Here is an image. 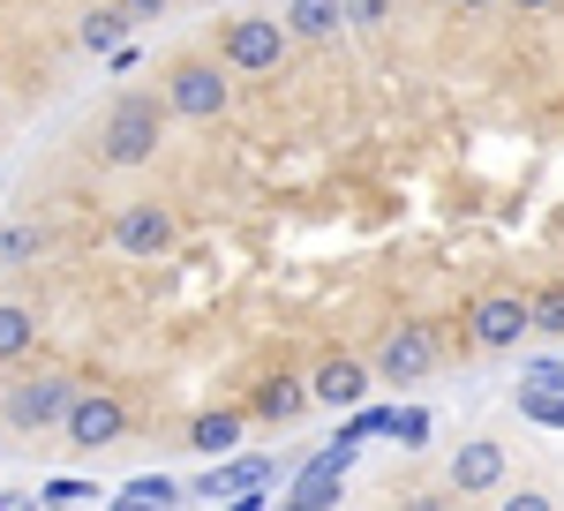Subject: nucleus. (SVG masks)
I'll list each match as a JSON object with an SVG mask.
<instances>
[{
    "instance_id": "nucleus-20",
    "label": "nucleus",
    "mask_w": 564,
    "mask_h": 511,
    "mask_svg": "<svg viewBox=\"0 0 564 511\" xmlns=\"http://www.w3.org/2000/svg\"><path fill=\"white\" fill-rule=\"evenodd\" d=\"M512 8H520V15H534V8H557V0H512Z\"/></svg>"
},
{
    "instance_id": "nucleus-19",
    "label": "nucleus",
    "mask_w": 564,
    "mask_h": 511,
    "mask_svg": "<svg viewBox=\"0 0 564 511\" xmlns=\"http://www.w3.org/2000/svg\"><path fill=\"white\" fill-rule=\"evenodd\" d=\"M39 241H45L39 226H8V241H0V249H8V256H31V249H39Z\"/></svg>"
},
{
    "instance_id": "nucleus-8",
    "label": "nucleus",
    "mask_w": 564,
    "mask_h": 511,
    "mask_svg": "<svg viewBox=\"0 0 564 511\" xmlns=\"http://www.w3.org/2000/svg\"><path fill=\"white\" fill-rule=\"evenodd\" d=\"M534 331V316H527V294H481L467 308V339L489 346V354H505V346H520Z\"/></svg>"
},
{
    "instance_id": "nucleus-10",
    "label": "nucleus",
    "mask_w": 564,
    "mask_h": 511,
    "mask_svg": "<svg viewBox=\"0 0 564 511\" xmlns=\"http://www.w3.org/2000/svg\"><path fill=\"white\" fill-rule=\"evenodd\" d=\"M444 474H452L459 497H489V489H505V444H497V436H467Z\"/></svg>"
},
{
    "instance_id": "nucleus-4",
    "label": "nucleus",
    "mask_w": 564,
    "mask_h": 511,
    "mask_svg": "<svg viewBox=\"0 0 564 511\" xmlns=\"http://www.w3.org/2000/svg\"><path fill=\"white\" fill-rule=\"evenodd\" d=\"M68 399H76V377L39 369V377H23V383H8V391H0V422L23 428V436H39V428H61Z\"/></svg>"
},
{
    "instance_id": "nucleus-13",
    "label": "nucleus",
    "mask_w": 564,
    "mask_h": 511,
    "mask_svg": "<svg viewBox=\"0 0 564 511\" xmlns=\"http://www.w3.org/2000/svg\"><path fill=\"white\" fill-rule=\"evenodd\" d=\"M121 31H129L121 0H98V8H84V15H76V39H84V53H113V45H121Z\"/></svg>"
},
{
    "instance_id": "nucleus-22",
    "label": "nucleus",
    "mask_w": 564,
    "mask_h": 511,
    "mask_svg": "<svg viewBox=\"0 0 564 511\" xmlns=\"http://www.w3.org/2000/svg\"><path fill=\"white\" fill-rule=\"evenodd\" d=\"M204 8H218V0H204Z\"/></svg>"
},
{
    "instance_id": "nucleus-15",
    "label": "nucleus",
    "mask_w": 564,
    "mask_h": 511,
    "mask_svg": "<svg viewBox=\"0 0 564 511\" xmlns=\"http://www.w3.org/2000/svg\"><path fill=\"white\" fill-rule=\"evenodd\" d=\"M188 444H196V452H234V444H241V414H234V406H218V414H196V428H188Z\"/></svg>"
},
{
    "instance_id": "nucleus-5",
    "label": "nucleus",
    "mask_w": 564,
    "mask_h": 511,
    "mask_svg": "<svg viewBox=\"0 0 564 511\" xmlns=\"http://www.w3.org/2000/svg\"><path fill=\"white\" fill-rule=\"evenodd\" d=\"M61 436H68L76 452L121 444V436H129V399H121V391H98V383H76V399H68V414H61Z\"/></svg>"
},
{
    "instance_id": "nucleus-16",
    "label": "nucleus",
    "mask_w": 564,
    "mask_h": 511,
    "mask_svg": "<svg viewBox=\"0 0 564 511\" xmlns=\"http://www.w3.org/2000/svg\"><path fill=\"white\" fill-rule=\"evenodd\" d=\"M527 316H534V331H542V339H564V279L534 286V294H527Z\"/></svg>"
},
{
    "instance_id": "nucleus-14",
    "label": "nucleus",
    "mask_w": 564,
    "mask_h": 511,
    "mask_svg": "<svg viewBox=\"0 0 564 511\" xmlns=\"http://www.w3.org/2000/svg\"><path fill=\"white\" fill-rule=\"evenodd\" d=\"M31 346H39V316L23 301H0V369H15Z\"/></svg>"
},
{
    "instance_id": "nucleus-21",
    "label": "nucleus",
    "mask_w": 564,
    "mask_h": 511,
    "mask_svg": "<svg viewBox=\"0 0 564 511\" xmlns=\"http://www.w3.org/2000/svg\"><path fill=\"white\" fill-rule=\"evenodd\" d=\"M459 8H497V0H459Z\"/></svg>"
},
{
    "instance_id": "nucleus-18",
    "label": "nucleus",
    "mask_w": 564,
    "mask_h": 511,
    "mask_svg": "<svg viewBox=\"0 0 564 511\" xmlns=\"http://www.w3.org/2000/svg\"><path fill=\"white\" fill-rule=\"evenodd\" d=\"M166 8H174V0H121V15H129V23H159Z\"/></svg>"
},
{
    "instance_id": "nucleus-11",
    "label": "nucleus",
    "mask_w": 564,
    "mask_h": 511,
    "mask_svg": "<svg viewBox=\"0 0 564 511\" xmlns=\"http://www.w3.org/2000/svg\"><path fill=\"white\" fill-rule=\"evenodd\" d=\"M286 39L294 45H324V39H339V0H286Z\"/></svg>"
},
{
    "instance_id": "nucleus-2",
    "label": "nucleus",
    "mask_w": 564,
    "mask_h": 511,
    "mask_svg": "<svg viewBox=\"0 0 564 511\" xmlns=\"http://www.w3.org/2000/svg\"><path fill=\"white\" fill-rule=\"evenodd\" d=\"M286 53H294V39H286L279 15H234L218 31V61L234 76H271V68H286Z\"/></svg>"
},
{
    "instance_id": "nucleus-9",
    "label": "nucleus",
    "mask_w": 564,
    "mask_h": 511,
    "mask_svg": "<svg viewBox=\"0 0 564 511\" xmlns=\"http://www.w3.org/2000/svg\"><path fill=\"white\" fill-rule=\"evenodd\" d=\"M369 383H377L369 361H354V354H324V361L308 369V399H316V406H361Z\"/></svg>"
},
{
    "instance_id": "nucleus-12",
    "label": "nucleus",
    "mask_w": 564,
    "mask_h": 511,
    "mask_svg": "<svg viewBox=\"0 0 564 511\" xmlns=\"http://www.w3.org/2000/svg\"><path fill=\"white\" fill-rule=\"evenodd\" d=\"M308 406H316V399H308V377H271L257 391V414H263V422H302Z\"/></svg>"
},
{
    "instance_id": "nucleus-6",
    "label": "nucleus",
    "mask_w": 564,
    "mask_h": 511,
    "mask_svg": "<svg viewBox=\"0 0 564 511\" xmlns=\"http://www.w3.org/2000/svg\"><path fill=\"white\" fill-rule=\"evenodd\" d=\"M113 249L135 256V263H159V256L181 249V218L159 204V196H135V204H121L113 211Z\"/></svg>"
},
{
    "instance_id": "nucleus-3",
    "label": "nucleus",
    "mask_w": 564,
    "mask_h": 511,
    "mask_svg": "<svg viewBox=\"0 0 564 511\" xmlns=\"http://www.w3.org/2000/svg\"><path fill=\"white\" fill-rule=\"evenodd\" d=\"M166 113H181V121H226L234 113L226 61H174L166 68Z\"/></svg>"
},
{
    "instance_id": "nucleus-17",
    "label": "nucleus",
    "mask_w": 564,
    "mask_h": 511,
    "mask_svg": "<svg viewBox=\"0 0 564 511\" xmlns=\"http://www.w3.org/2000/svg\"><path fill=\"white\" fill-rule=\"evenodd\" d=\"M384 15H391V0H339V23H361V31L384 23Z\"/></svg>"
},
{
    "instance_id": "nucleus-1",
    "label": "nucleus",
    "mask_w": 564,
    "mask_h": 511,
    "mask_svg": "<svg viewBox=\"0 0 564 511\" xmlns=\"http://www.w3.org/2000/svg\"><path fill=\"white\" fill-rule=\"evenodd\" d=\"M159 135H166V98L129 90V98H113L106 121H98V159H106V166H151V159H159Z\"/></svg>"
},
{
    "instance_id": "nucleus-7",
    "label": "nucleus",
    "mask_w": 564,
    "mask_h": 511,
    "mask_svg": "<svg viewBox=\"0 0 564 511\" xmlns=\"http://www.w3.org/2000/svg\"><path fill=\"white\" fill-rule=\"evenodd\" d=\"M444 361V339H436V324H391V339L377 346V383H422Z\"/></svg>"
}]
</instances>
